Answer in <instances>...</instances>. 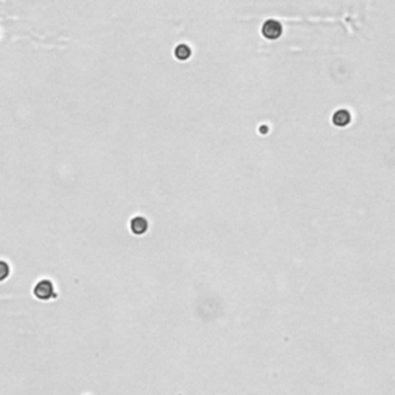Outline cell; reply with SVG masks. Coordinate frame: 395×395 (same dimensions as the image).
<instances>
[{
	"instance_id": "6da1fadb",
	"label": "cell",
	"mask_w": 395,
	"mask_h": 395,
	"mask_svg": "<svg viewBox=\"0 0 395 395\" xmlns=\"http://www.w3.org/2000/svg\"><path fill=\"white\" fill-rule=\"evenodd\" d=\"M34 296L39 298V299H51V298H56V290H54V284L51 283L50 279H42L39 281L36 286H34Z\"/></svg>"
},
{
	"instance_id": "7a4b0ae2",
	"label": "cell",
	"mask_w": 395,
	"mask_h": 395,
	"mask_svg": "<svg viewBox=\"0 0 395 395\" xmlns=\"http://www.w3.org/2000/svg\"><path fill=\"white\" fill-rule=\"evenodd\" d=\"M261 33L262 36L266 37L269 40H276L278 37H281L283 34V25H281L278 20H274V19H269V20L264 22L261 28Z\"/></svg>"
},
{
	"instance_id": "3957f363",
	"label": "cell",
	"mask_w": 395,
	"mask_h": 395,
	"mask_svg": "<svg viewBox=\"0 0 395 395\" xmlns=\"http://www.w3.org/2000/svg\"><path fill=\"white\" fill-rule=\"evenodd\" d=\"M352 120V116H351V111L346 110V108H340L334 113L332 116V124L336 125V127H346L349 125Z\"/></svg>"
},
{
	"instance_id": "277c9868",
	"label": "cell",
	"mask_w": 395,
	"mask_h": 395,
	"mask_svg": "<svg viewBox=\"0 0 395 395\" xmlns=\"http://www.w3.org/2000/svg\"><path fill=\"white\" fill-rule=\"evenodd\" d=\"M130 229L135 235H144L148 230V221L144 216H135V218L130 221Z\"/></svg>"
},
{
	"instance_id": "5b68a950",
	"label": "cell",
	"mask_w": 395,
	"mask_h": 395,
	"mask_svg": "<svg viewBox=\"0 0 395 395\" xmlns=\"http://www.w3.org/2000/svg\"><path fill=\"white\" fill-rule=\"evenodd\" d=\"M192 56V50H190V46L189 45H185V43H179L175 48V58L178 60H187Z\"/></svg>"
},
{
	"instance_id": "8992f818",
	"label": "cell",
	"mask_w": 395,
	"mask_h": 395,
	"mask_svg": "<svg viewBox=\"0 0 395 395\" xmlns=\"http://www.w3.org/2000/svg\"><path fill=\"white\" fill-rule=\"evenodd\" d=\"M9 276V266L8 262L0 261V281H5Z\"/></svg>"
}]
</instances>
